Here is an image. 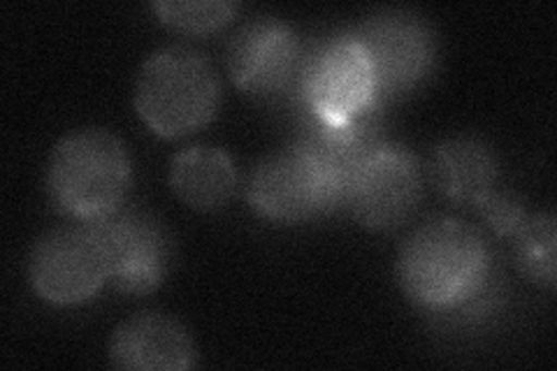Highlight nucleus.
I'll return each instance as SVG.
<instances>
[{
	"label": "nucleus",
	"mask_w": 557,
	"mask_h": 371,
	"mask_svg": "<svg viewBox=\"0 0 557 371\" xmlns=\"http://www.w3.org/2000/svg\"><path fill=\"white\" fill-rule=\"evenodd\" d=\"M491 246L474 225L434 217L399 246L397 281L413 305L444 311L476 297L491 276Z\"/></svg>",
	"instance_id": "f257e3e1"
},
{
	"label": "nucleus",
	"mask_w": 557,
	"mask_h": 371,
	"mask_svg": "<svg viewBox=\"0 0 557 371\" xmlns=\"http://www.w3.org/2000/svg\"><path fill=\"white\" fill-rule=\"evenodd\" d=\"M133 180L126 145L108 128L63 135L47 161L49 202L70 221H98L124 205Z\"/></svg>",
	"instance_id": "f03ea898"
},
{
	"label": "nucleus",
	"mask_w": 557,
	"mask_h": 371,
	"mask_svg": "<svg viewBox=\"0 0 557 371\" xmlns=\"http://www.w3.org/2000/svg\"><path fill=\"white\" fill-rule=\"evenodd\" d=\"M221 102L214 65L188 47H163L143 63L133 104L145 126L159 137L177 139L205 128Z\"/></svg>",
	"instance_id": "7ed1b4c3"
},
{
	"label": "nucleus",
	"mask_w": 557,
	"mask_h": 371,
	"mask_svg": "<svg viewBox=\"0 0 557 371\" xmlns=\"http://www.w3.org/2000/svg\"><path fill=\"white\" fill-rule=\"evenodd\" d=\"M110 281V260L94 223L51 227L28 253V284L45 302L73 307L91 299Z\"/></svg>",
	"instance_id": "20e7f679"
},
{
	"label": "nucleus",
	"mask_w": 557,
	"mask_h": 371,
	"mask_svg": "<svg viewBox=\"0 0 557 371\" xmlns=\"http://www.w3.org/2000/svg\"><path fill=\"white\" fill-rule=\"evenodd\" d=\"M247 200L258 217L276 223H302L342 207L327 172L300 139L268 153L253 168Z\"/></svg>",
	"instance_id": "39448f33"
},
{
	"label": "nucleus",
	"mask_w": 557,
	"mask_h": 371,
	"mask_svg": "<svg viewBox=\"0 0 557 371\" xmlns=\"http://www.w3.org/2000/svg\"><path fill=\"white\" fill-rule=\"evenodd\" d=\"M302 94L323 126H346L379 108V86L368 51L356 35H337L307 63Z\"/></svg>",
	"instance_id": "423d86ee"
},
{
	"label": "nucleus",
	"mask_w": 557,
	"mask_h": 371,
	"mask_svg": "<svg viewBox=\"0 0 557 371\" xmlns=\"http://www.w3.org/2000/svg\"><path fill=\"white\" fill-rule=\"evenodd\" d=\"M94 223L110 260V281L124 295H149L159 288L174 258V244L161 219L139 207L121 205Z\"/></svg>",
	"instance_id": "0eeeda50"
},
{
	"label": "nucleus",
	"mask_w": 557,
	"mask_h": 371,
	"mask_svg": "<svg viewBox=\"0 0 557 371\" xmlns=\"http://www.w3.org/2000/svg\"><path fill=\"white\" fill-rule=\"evenodd\" d=\"M354 35L372 61L379 100L411 91L437 61V35L425 16L409 10L376 12Z\"/></svg>",
	"instance_id": "6e6552de"
},
{
	"label": "nucleus",
	"mask_w": 557,
	"mask_h": 371,
	"mask_svg": "<svg viewBox=\"0 0 557 371\" xmlns=\"http://www.w3.org/2000/svg\"><path fill=\"white\" fill-rule=\"evenodd\" d=\"M423 198V165L403 145L381 143L356 170L344 205L368 230L403 225Z\"/></svg>",
	"instance_id": "1a4fd4ad"
},
{
	"label": "nucleus",
	"mask_w": 557,
	"mask_h": 371,
	"mask_svg": "<svg viewBox=\"0 0 557 371\" xmlns=\"http://www.w3.org/2000/svg\"><path fill=\"white\" fill-rule=\"evenodd\" d=\"M110 364L128 371H188L198 364L194 334L170 313L139 311L110 337Z\"/></svg>",
	"instance_id": "9d476101"
},
{
	"label": "nucleus",
	"mask_w": 557,
	"mask_h": 371,
	"mask_svg": "<svg viewBox=\"0 0 557 371\" xmlns=\"http://www.w3.org/2000/svg\"><path fill=\"white\" fill-rule=\"evenodd\" d=\"M298 35L284 22L260 16L244 24L228 45L225 67L233 84L247 94H274L298 65Z\"/></svg>",
	"instance_id": "9b49d317"
},
{
	"label": "nucleus",
	"mask_w": 557,
	"mask_h": 371,
	"mask_svg": "<svg viewBox=\"0 0 557 371\" xmlns=\"http://www.w3.org/2000/svg\"><path fill=\"white\" fill-rule=\"evenodd\" d=\"M428 174L450 202L479 207L499 186V161L493 147L479 137H450L434 147Z\"/></svg>",
	"instance_id": "f8f14e48"
},
{
	"label": "nucleus",
	"mask_w": 557,
	"mask_h": 371,
	"mask_svg": "<svg viewBox=\"0 0 557 371\" xmlns=\"http://www.w3.org/2000/svg\"><path fill=\"white\" fill-rule=\"evenodd\" d=\"M170 188L188 209L216 211L228 205L237 190L233 156L214 145L186 147L172 158Z\"/></svg>",
	"instance_id": "ddd939ff"
},
{
	"label": "nucleus",
	"mask_w": 557,
	"mask_h": 371,
	"mask_svg": "<svg viewBox=\"0 0 557 371\" xmlns=\"http://www.w3.org/2000/svg\"><path fill=\"white\" fill-rule=\"evenodd\" d=\"M555 214L553 211H539L530 214L513 235L516 262L522 276L530 279L532 284L546 290H555Z\"/></svg>",
	"instance_id": "4468645a"
},
{
	"label": "nucleus",
	"mask_w": 557,
	"mask_h": 371,
	"mask_svg": "<svg viewBox=\"0 0 557 371\" xmlns=\"http://www.w3.org/2000/svg\"><path fill=\"white\" fill-rule=\"evenodd\" d=\"M151 10L170 28L205 35L228 24L237 12V3H231V0H159V3H151Z\"/></svg>",
	"instance_id": "2eb2a0df"
},
{
	"label": "nucleus",
	"mask_w": 557,
	"mask_h": 371,
	"mask_svg": "<svg viewBox=\"0 0 557 371\" xmlns=\"http://www.w3.org/2000/svg\"><path fill=\"white\" fill-rule=\"evenodd\" d=\"M476 209L483 221L491 225L499 237H513L522 221L530 217L522 198L516 196L513 190L502 188H495Z\"/></svg>",
	"instance_id": "dca6fc26"
}]
</instances>
